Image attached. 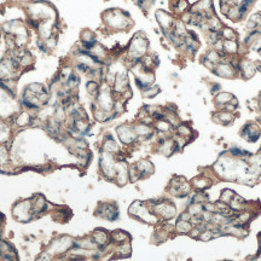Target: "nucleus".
Segmentation results:
<instances>
[{
    "label": "nucleus",
    "mask_w": 261,
    "mask_h": 261,
    "mask_svg": "<svg viewBox=\"0 0 261 261\" xmlns=\"http://www.w3.org/2000/svg\"><path fill=\"white\" fill-rule=\"evenodd\" d=\"M6 160H8V151H6L5 148L0 146V162L4 163Z\"/></svg>",
    "instance_id": "obj_1"
}]
</instances>
